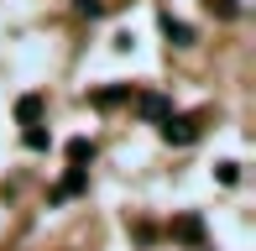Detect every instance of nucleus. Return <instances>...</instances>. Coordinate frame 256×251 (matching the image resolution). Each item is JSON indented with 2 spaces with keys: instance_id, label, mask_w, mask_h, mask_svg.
I'll use <instances>...</instances> for the list:
<instances>
[{
  "instance_id": "obj_1",
  "label": "nucleus",
  "mask_w": 256,
  "mask_h": 251,
  "mask_svg": "<svg viewBox=\"0 0 256 251\" xmlns=\"http://www.w3.org/2000/svg\"><path fill=\"white\" fill-rule=\"evenodd\" d=\"M162 142L168 146H194L199 142V116H168L162 120Z\"/></svg>"
},
{
  "instance_id": "obj_2",
  "label": "nucleus",
  "mask_w": 256,
  "mask_h": 251,
  "mask_svg": "<svg viewBox=\"0 0 256 251\" xmlns=\"http://www.w3.org/2000/svg\"><path fill=\"white\" fill-rule=\"evenodd\" d=\"M136 116H142V120H168V116H172V105H168V94L146 89V94H136Z\"/></svg>"
},
{
  "instance_id": "obj_3",
  "label": "nucleus",
  "mask_w": 256,
  "mask_h": 251,
  "mask_svg": "<svg viewBox=\"0 0 256 251\" xmlns=\"http://www.w3.org/2000/svg\"><path fill=\"white\" fill-rule=\"evenodd\" d=\"M172 241L204 246V220H199V214H178V220H172Z\"/></svg>"
},
{
  "instance_id": "obj_4",
  "label": "nucleus",
  "mask_w": 256,
  "mask_h": 251,
  "mask_svg": "<svg viewBox=\"0 0 256 251\" xmlns=\"http://www.w3.org/2000/svg\"><path fill=\"white\" fill-rule=\"evenodd\" d=\"M126 100H131V84H110V89H94L89 105L94 110H115V105H126Z\"/></svg>"
},
{
  "instance_id": "obj_5",
  "label": "nucleus",
  "mask_w": 256,
  "mask_h": 251,
  "mask_svg": "<svg viewBox=\"0 0 256 251\" xmlns=\"http://www.w3.org/2000/svg\"><path fill=\"white\" fill-rule=\"evenodd\" d=\"M16 120H21V126H37V120H42V94H21V100H16Z\"/></svg>"
},
{
  "instance_id": "obj_6",
  "label": "nucleus",
  "mask_w": 256,
  "mask_h": 251,
  "mask_svg": "<svg viewBox=\"0 0 256 251\" xmlns=\"http://www.w3.org/2000/svg\"><path fill=\"white\" fill-rule=\"evenodd\" d=\"M84 188H89V173H84V168H74V173L52 188V199H68V194H84Z\"/></svg>"
},
{
  "instance_id": "obj_7",
  "label": "nucleus",
  "mask_w": 256,
  "mask_h": 251,
  "mask_svg": "<svg viewBox=\"0 0 256 251\" xmlns=\"http://www.w3.org/2000/svg\"><path fill=\"white\" fill-rule=\"evenodd\" d=\"M162 32H168L172 48H188V42H194V26H183V21H172V16H162Z\"/></svg>"
},
{
  "instance_id": "obj_8",
  "label": "nucleus",
  "mask_w": 256,
  "mask_h": 251,
  "mask_svg": "<svg viewBox=\"0 0 256 251\" xmlns=\"http://www.w3.org/2000/svg\"><path fill=\"white\" fill-rule=\"evenodd\" d=\"M68 157H74V168L94 162V142H89V136H74V142H68Z\"/></svg>"
},
{
  "instance_id": "obj_9",
  "label": "nucleus",
  "mask_w": 256,
  "mask_h": 251,
  "mask_svg": "<svg viewBox=\"0 0 256 251\" xmlns=\"http://www.w3.org/2000/svg\"><path fill=\"white\" fill-rule=\"evenodd\" d=\"M204 10H209V16H220V21H236V16H240V0H204Z\"/></svg>"
},
{
  "instance_id": "obj_10",
  "label": "nucleus",
  "mask_w": 256,
  "mask_h": 251,
  "mask_svg": "<svg viewBox=\"0 0 256 251\" xmlns=\"http://www.w3.org/2000/svg\"><path fill=\"white\" fill-rule=\"evenodd\" d=\"M26 146H32V152H42V146H48V131H42V126H26Z\"/></svg>"
},
{
  "instance_id": "obj_11",
  "label": "nucleus",
  "mask_w": 256,
  "mask_h": 251,
  "mask_svg": "<svg viewBox=\"0 0 256 251\" xmlns=\"http://www.w3.org/2000/svg\"><path fill=\"white\" fill-rule=\"evenodd\" d=\"M78 16H89V21L104 16V0H78Z\"/></svg>"
},
{
  "instance_id": "obj_12",
  "label": "nucleus",
  "mask_w": 256,
  "mask_h": 251,
  "mask_svg": "<svg viewBox=\"0 0 256 251\" xmlns=\"http://www.w3.org/2000/svg\"><path fill=\"white\" fill-rule=\"evenodd\" d=\"M240 178V162H220V184H236Z\"/></svg>"
}]
</instances>
